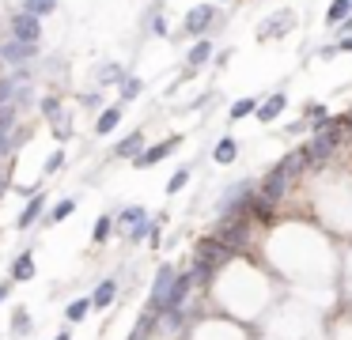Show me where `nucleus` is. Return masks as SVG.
<instances>
[{
  "mask_svg": "<svg viewBox=\"0 0 352 340\" xmlns=\"http://www.w3.org/2000/svg\"><path fill=\"white\" fill-rule=\"evenodd\" d=\"M349 133H352V128L344 125V117H341V121H326V125H322L318 133H314V140L303 148L307 166H311V163H322V159H326L329 151H337V148L344 144V136H349Z\"/></svg>",
  "mask_w": 352,
  "mask_h": 340,
  "instance_id": "obj_1",
  "label": "nucleus"
},
{
  "mask_svg": "<svg viewBox=\"0 0 352 340\" xmlns=\"http://www.w3.org/2000/svg\"><path fill=\"white\" fill-rule=\"evenodd\" d=\"M216 238H220L223 246L231 249V253L246 249V246H250V212H228V216L220 219V231H216Z\"/></svg>",
  "mask_w": 352,
  "mask_h": 340,
  "instance_id": "obj_2",
  "label": "nucleus"
},
{
  "mask_svg": "<svg viewBox=\"0 0 352 340\" xmlns=\"http://www.w3.org/2000/svg\"><path fill=\"white\" fill-rule=\"evenodd\" d=\"M231 257H235V253H231V249L223 246L216 234H212V238H201V242H197V261L212 264V269H216V264H228Z\"/></svg>",
  "mask_w": 352,
  "mask_h": 340,
  "instance_id": "obj_3",
  "label": "nucleus"
},
{
  "mask_svg": "<svg viewBox=\"0 0 352 340\" xmlns=\"http://www.w3.org/2000/svg\"><path fill=\"white\" fill-rule=\"evenodd\" d=\"M12 38H19V42H38V38H42V23H38V15L19 12L16 19H12Z\"/></svg>",
  "mask_w": 352,
  "mask_h": 340,
  "instance_id": "obj_4",
  "label": "nucleus"
},
{
  "mask_svg": "<svg viewBox=\"0 0 352 340\" xmlns=\"http://www.w3.org/2000/svg\"><path fill=\"white\" fill-rule=\"evenodd\" d=\"M38 53V42H19V38H8V42L0 45V57L8 60V65H23Z\"/></svg>",
  "mask_w": 352,
  "mask_h": 340,
  "instance_id": "obj_5",
  "label": "nucleus"
},
{
  "mask_svg": "<svg viewBox=\"0 0 352 340\" xmlns=\"http://www.w3.org/2000/svg\"><path fill=\"white\" fill-rule=\"evenodd\" d=\"M288 185H292V178H284L280 170H273L265 178V185H261V201H269V204H280V196L288 193Z\"/></svg>",
  "mask_w": 352,
  "mask_h": 340,
  "instance_id": "obj_6",
  "label": "nucleus"
},
{
  "mask_svg": "<svg viewBox=\"0 0 352 340\" xmlns=\"http://www.w3.org/2000/svg\"><path fill=\"white\" fill-rule=\"evenodd\" d=\"M190 287H193V276L186 272V276H175V284H170V295L167 302H163V310H182V302L190 299Z\"/></svg>",
  "mask_w": 352,
  "mask_h": 340,
  "instance_id": "obj_7",
  "label": "nucleus"
},
{
  "mask_svg": "<svg viewBox=\"0 0 352 340\" xmlns=\"http://www.w3.org/2000/svg\"><path fill=\"white\" fill-rule=\"evenodd\" d=\"M175 276H178V272L170 269V264H163V269H160V276H155V287H152V306H155V310H163V302H167V295H170V284H175Z\"/></svg>",
  "mask_w": 352,
  "mask_h": 340,
  "instance_id": "obj_8",
  "label": "nucleus"
},
{
  "mask_svg": "<svg viewBox=\"0 0 352 340\" xmlns=\"http://www.w3.org/2000/svg\"><path fill=\"white\" fill-rule=\"evenodd\" d=\"M208 27H212V4L190 8V15H186V30H190V34H205Z\"/></svg>",
  "mask_w": 352,
  "mask_h": 340,
  "instance_id": "obj_9",
  "label": "nucleus"
},
{
  "mask_svg": "<svg viewBox=\"0 0 352 340\" xmlns=\"http://www.w3.org/2000/svg\"><path fill=\"white\" fill-rule=\"evenodd\" d=\"M178 144H182V140H178V136H175V140H167V144H155V148L140 151V155H137V166H152V163H160V159H167L170 151L178 148Z\"/></svg>",
  "mask_w": 352,
  "mask_h": 340,
  "instance_id": "obj_10",
  "label": "nucleus"
},
{
  "mask_svg": "<svg viewBox=\"0 0 352 340\" xmlns=\"http://www.w3.org/2000/svg\"><path fill=\"white\" fill-rule=\"evenodd\" d=\"M284 102H288V98H284L280 91H276V95H269V98H265V102H261L254 113H258V121H276V117L284 113Z\"/></svg>",
  "mask_w": 352,
  "mask_h": 340,
  "instance_id": "obj_11",
  "label": "nucleus"
},
{
  "mask_svg": "<svg viewBox=\"0 0 352 340\" xmlns=\"http://www.w3.org/2000/svg\"><path fill=\"white\" fill-rule=\"evenodd\" d=\"M292 23H296V15H292V12H276V15H269V27L261 30V38L288 34V30H292Z\"/></svg>",
  "mask_w": 352,
  "mask_h": 340,
  "instance_id": "obj_12",
  "label": "nucleus"
},
{
  "mask_svg": "<svg viewBox=\"0 0 352 340\" xmlns=\"http://www.w3.org/2000/svg\"><path fill=\"white\" fill-rule=\"evenodd\" d=\"M276 170H280L284 178H299V174L307 170V155H303V151H292V155L280 159V166H276Z\"/></svg>",
  "mask_w": 352,
  "mask_h": 340,
  "instance_id": "obj_13",
  "label": "nucleus"
},
{
  "mask_svg": "<svg viewBox=\"0 0 352 340\" xmlns=\"http://www.w3.org/2000/svg\"><path fill=\"white\" fill-rule=\"evenodd\" d=\"M118 121H122V110H118V106H110V110H102V117L95 121V133H99V136L114 133V128H118Z\"/></svg>",
  "mask_w": 352,
  "mask_h": 340,
  "instance_id": "obj_14",
  "label": "nucleus"
},
{
  "mask_svg": "<svg viewBox=\"0 0 352 340\" xmlns=\"http://www.w3.org/2000/svg\"><path fill=\"white\" fill-rule=\"evenodd\" d=\"M235 155H239V148H235V140H231V136H223V140L216 144V151H212V159H216L220 166L235 163Z\"/></svg>",
  "mask_w": 352,
  "mask_h": 340,
  "instance_id": "obj_15",
  "label": "nucleus"
},
{
  "mask_svg": "<svg viewBox=\"0 0 352 340\" xmlns=\"http://www.w3.org/2000/svg\"><path fill=\"white\" fill-rule=\"evenodd\" d=\"M42 204H46V196H31V201H27V208H23V216H19V227H31L34 223V219H38L42 216Z\"/></svg>",
  "mask_w": 352,
  "mask_h": 340,
  "instance_id": "obj_16",
  "label": "nucleus"
},
{
  "mask_svg": "<svg viewBox=\"0 0 352 340\" xmlns=\"http://www.w3.org/2000/svg\"><path fill=\"white\" fill-rule=\"evenodd\" d=\"M114 291H118V284H114V280H102V284H99V291L91 295V306H110V302H114Z\"/></svg>",
  "mask_w": 352,
  "mask_h": 340,
  "instance_id": "obj_17",
  "label": "nucleus"
},
{
  "mask_svg": "<svg viewBox=\"0 0 352 340\" xmlns=\"http://www.w3.org/2000/svg\"><path fill=\"white\" fill-rule=\"evenodd\" d=\"M140 144H144V136H140V133H133L129 140H122L114 151H118L122 159H137V155H140Z\"/></svg>",
  "mask_w": 352,
  "mask_h": 340,
  "instance_id": "obj_18",
  "label": "nucleus"
},
{
  "mask_svg": "<svg viewBox=\"0 0 352 340\" xmlns=\"http://www.w3.org/2000/svg\"><path fill=\"white\" fill-rule=\"evenodd\" d=\"M31 276H34V257L23 253L16 261V269H12V280H19V284H23V280H31Z\"/></svg>",
  "mask_w": 352,
  "mask_h": 340,
  "instance_id": "obj_19",
  "label": "nucleus"
},
{
  "mask_svg": "<svg viewBox=\"0 0 352 340\" xmlns=\"http://www.w3.org/2000/svg\"><path fill=\"white\" fill-rule=\"evenodd\" d=\"M349 12H352V0H333V4H329V12H326V19L337 27V23H341Z\"/></svg>",
  "mask_w": 352,
  "mask_h": 340,
  "instance_id": "obj_20",
  "label": "nucleus"
},
{
  "mask_svg": "<svg viewBox=\"0 0 352 340\" xmlns=\"http://www.w3.org/2000/svg\"><path fill=\"white\" fill-rule=\"evenodd\" d=\"M208 53H212V45H208V42H197V45H193V49H190V72H193V68L205 65Z\"/></svg>",
  "mask_w": 352,
  "mask_h": 340,
  "instance_id": "obj_21",
  "label": "nucleus"
},
{
  "mask_svg": "<svg viewBox=\"0 0 352 340\" xmlns=\"http://www.w3.org/2000/svg\"><path fill=\"white\" fill-rule=\"evenodd\" d=\"M258 110V102H254V98H239L235 106H231V113L228 117H235V121H243V117H250V113Z\"/></svg>",
  "mask_w": 352,
  "mask_h": 340,
  "instance_id": "obj_22",
  "label": "nucleus"
},
{
  "mask_svg": "<svg viewBox=\"0 0 352 340\" xmlns=\"http://www.w3.org/2000/svg\"><path fill=\"white\" fill-rule=\"evenodd\" d=\"M23 12H31V15H50V12H57V0H27V8Z\"/></svg>",
  "mask_w": 352,
  "mask_h": 340,
  "instance_id": "obj_23",
  "label": "nucleus"
},
{
  "mask_svg": "<svg viewBox=\"0 0 352 340\" xmlns=\"http://www.w3.org/2000/svg\"><path fill=\"white\" fill-rule=\"evenodd\" d=\"M87 310H91V299H76V302L69 306V321H80V317H84Z\"/></svg>",
  "mask_w": 352,
  "mask_h": 340,
  "instance_id": "obj_24",
  "label": "nucleus"
},
{
  "mask_svg": "<svg viewBox=\"0 0 352 340\" xmlns=\"http://www.w3.org/2000/svg\"><path fill=\"white\" fill-rule=\"evenodd\" d=\"M91 238H95V242H107V238H110V219H107V216H102V219H95Z\"/></svg>",
  "mask_w": 352,
  "mask_h": 340,
  "instance_id": "obj_25",
  "label": "nucleus"
},
{
  "mask_svg": "<svg viewBox=\"0 0 352 340\" xmlns=\"http://www.w3.org/2000/svg\"><path fill=\"white\" fill-rule=\"evenodd\" d=\"M72 212H76V201H61V204L54 208V216H50V219H69Z\"/></svg>",
  "mask_w": 352,
  "mask_h": 340,
  "instance_id": "obj_26",
  "label": "nucleus"
},
{
  "mask_svg": "<svg viewBox=\"0 0 352 340\" xmlns=\"http://www.w3.org/2000/svg\"><path fill=\"white\" fill-rule=\"evenodd\" d=\"M137 95H140V80H133V76L122 80V98H137Z\"/></svg>",
  "mask_w": 352,
  "mask_h": 340,
  "instance_id": "obj_27",
  "label": "nucleus"
},
{
  "mask_svg": "<svg viewBox=\"0 0 352 340\" xmlns=\"http://www.w3.org/2000/svg\"><path fill=\"white\" fill-rule=\"evenodd\" d=\"M186 181H190V170H175V178H170V193H178V189H186Z\"/></svg>",
  "mask_w": 352,
  "mask_h": 340,
  "instance_id": "obj_28",
  "label": "nucleus"
},
{
  "mask_svg": "<svg viewBox=\"0 0 352 340\" xmlns=\"http://www.w3.org/2000/svg\"><path fill=\"white\" fill-rule=\"evenodd\" d=\"M144 234H152V223H148V219H137V223H133V234H129V238L137 242V238H144Z\"/></svg>",
  "mask_w": 352,
  "mask_h": 340,
  "instance_id": "obj_29",
  "label": "nucleus"
},
{
  "mask_svg": "<svg viewBox=\"0 0 352 340\" xmlns=\"http://www.w3.org/2000/svg\"><path fill=\"white\" fill-rule=\"evenodd\" d=\"M122 219H125V223H137V219H144V208H125Z\"/></svg>",
  "mask_w": 352,
  "mask_h": 340,
  "instance_id": "obj_30",
  "label": "nucleus"
},
{
  "mask_svg": "<svg viewBox=\"0 0 352 340\" xmlns=\"http://www.w3.org/2000/svg\"><path fill=\"white\" fill-rule=\"evenodd\" d=\"M61 163H65V155H61V151H54V155L46 159V170L54 174V170H57V166H61Z\"/></svg>",
  "mask_w": 352,
  "mask_h": 340,
  "instance_id": "obj_31",
  "label": "nucleus"
},
{
  "mask_svg": "<svg viewBox=\"0 0 352 340\" xmlns=\"http://www.w3.org/2000/svg\"><path fill=\"white\" fill-rule=\"evenodd\" d=\"M16 332H27V310H16Z\"/></svg>",
  "mask_w": 352,
  "mask_h": 340,
  "instance_id": "obj_32",
  "label": "nucleus"
},
{
  "mask_svg": "<svg viewBox=\"0 0 352 340\" xmlns=\"http://www.w3.org/2000/svg\"><path fill=\"white\" fill-rule=\"evenodd\" d=\"M114 76H118V65H107V68L99 72V80H114Z\"/></svg>",
  "mask_w": 352,
  "mask_h": 340,
  "instance_id": "obj_33",
  "label": "nucleus"
},
{
  "mask_svg": "<svg viewBox=\"0 0 352 340\" xmlns=\"http://www.w3.org/2000/svg\"><path fill=\"white\" fill-rule=\"evenodd\" d=\"M333 53H352V38H341V45H333Z\"/></svg>",
  "mask_w": 352,
  "mask_h": 340,
  "instance_id": "obj_34",
  "label": "nucleus"
},
{
  "mask_svg": "<svg viewBox=\"0 0 352 340\" xmlns=\"http://www.w3.org/2000/svg\"><path fill=\"white\" fill-rule=\"evenodd\" d=\"M4 295H8V284H0V299H4Z\"/></svg>",
  "mask_w": 352,
  "mask_h": 340,
  "instance_id": "obj_35",
  "label": "nucleus"
},
{
  "mask_svg": "<svg viewBox=\"0 0 352 340\" xmlns=\"http://www.w3.org/2000/svg\"><path fill=\"white\" fill-rule=\"evenodd\" d=\"M57 340H72V337H69V332H61V337H57Z\"/></svg>",
  "mask_w": 352,
  "mask_h": 340,
  "instance_id": "obj_36",
  "label": "nucleus"
},
{
  "mask_svg": "<svg viewBox=\"0 0 352 340\" xmlns=\"http://www.w3.org/2000/svg\"><path fill=\"white\" fill-rule=\"evenodd\" d=\"M344 125H349V128H352V117H349V121H344Z\"/></svg>",
  "mask_w": 352,
  "mask_h": 340,
  "instance_id": "obj_37",
  "label": "nucleus"
}]
</instances>
